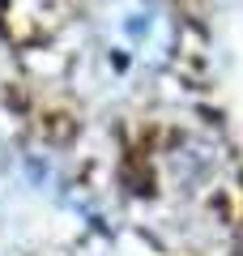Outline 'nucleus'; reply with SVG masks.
<instances>
[{
	"label": "nucleus",
	"mask_w": 243,
	"mask_h": 256,
	"mask_svg": "<svg viewBox=\"0 0 243 256\" xmlns=\"http://www.w3.org/2000/svg\"><path fill=\"white\" fill-rule=\"evenodd\" d=\"M107 26H111V43L150 64L166 60L175 43V22L158 0H116V9L107 13Z\"/></svg>",
	"instance_id": "obj_1"
}]
</instances>
